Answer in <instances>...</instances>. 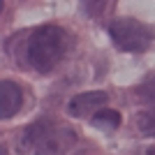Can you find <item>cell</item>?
I'll return each mask as SVG.
<instances>
[{
	"mask_svg": "<svg viewBox=\"0 0 155 155\" xmlns=\"http://www.w3.org/2000/svg\"><path fill=\"white\" fill-rule=\"evenodd\" d=\"M137 125L143 134L155 137V109H146V111H139L137 116Z\"/></svg>",
	"mask_w": 155,
	"mask_h": 155,
	"instance_id": "52a82bcc",
	"label": "cell"
},
{
	"mask_svg": "<svg viewBox=\"0 0 155 155\" xmlns=\"http://www.w3.org/2000/svg\"><path fill=\"white\" fill-rule=\"evenodd\" d=\"M91 123L95 125L97 130H102V132H114V130L120 127V114L114 111V109H104V107H102L100 111L93 114Z\"/></svg>",
	"mask_w": 155,
	"mask_h": 155,
	"instance_id": "8992f818",
	"label": "cell"
},
{
	"mask_svg": "<svg viewBox=\"0 0 155 155\" xmlns=\"http://www.w3.org/2000/svg\"><path fill=\"white\" fill-rule=\"evenodd\" d=\"M26 51L28 63L37 72H51L67 53V35L58 26H42L30 32Z\"/></svg>",
	"mask_w": 155,
	"mask_h": 155,
	"instance_id": "6da1fadb",
	"label": "cell"
},
{
	"mask_svg": "<svg viewBox=\"0 0 155 155\" xmlns=\"http://www.w3.org/2000/svg\"><path fill=\"white\" fill-rule=\"evenodd\" d=\"M109 2L111 0H81V7H84V12L88 14V16L97 19V16H102V14L107 12Z\"/></svg>",
	"mask_w": 155,
	"mask_h": 155,
	"instance_id": "ba28073f",
	"label": "cell"
},
{
	"mask_svg": "<svg viewBox=\"0 0 155 155\" xmlns=\"http://www.w3.org/2000/svg\"><path fill=\"white\" fill-rule=\"evenodd\" d=\"M21 104H23V95L21 88L14 81H2L0 84V118L7 120L14 114H19Z\"/></svg>",
	"mask_w": 155,
	"mask_h": 155,
	"instance_id": "5b68a950",
	"label": "cell"
},
{
	"mask_svg": "<svg viewBox=\"0 0 155 155\" xmlns=\"http://www.w3.org/2000/svg\"><path fill=\"white\" fill-rule=\"evenodd\" d=\"M77 134L70 127H58V130H46L44 137L37 141L35 155H65L74 146Z\"/></svg>",
	"mask_w": 155,
	"mask_h": 155,
	"instance_id": "3957f363",
	"label": "cell"
},
{
	"mask_svg": "<svg viewBox=\"0 0 155 155\" xmlns=\"http://www.w3.org/2000/svg\"><path fill=\"white\" fill-rule=\"evenodd\" d=\"M109 35L114 39V44L120 51H130V53H141L150 46V32L146 26H141L134 19H116L109 26Z\"/></svg>",
	"mask_w": 155,
	"mask_h": 155,
	"instance_id": "7a4b0ae2",
	"label": "cell"
},
{
	"mask_svg": "<svg viewBox=\"0 0 155 155\" xmlns=\"http://www.w3.org/2000/svg\"><path fill=\"white\" fill-rule=\"evenodd\" d=\"M107 102V93L104 91H93V93H81V95L70 100V114L74 118H86L100 111Z\"/></svg>",
	"mask_w": 155,
	"mask_h": 155,
	"instance_id": "277c9868",
	"label": "cell"
}]
</instances>
